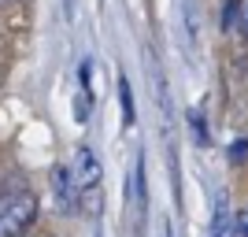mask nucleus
Instances as JSON below:
<instances>
[{"label": "nucleus", "instance_id": "obj_1", "mask_svg": "<svg viewBox=\"0 0 248 237\" xmlns=\"http://www.w3.org/2000/svg\"><path fill=\"white\" fill-rule=\"evenodd\" d=\"M37 219V196L30 189H4L0 193V237H19Z\"/></svg>", "mask_w": 248, "mask_h": 237}, {"label": "nucleus", "instance_id": "obj_2", "mask_svg": "<svg viewBox=\"0 0 248 237\" xmlns=\"http://www.w3.org/2000/svg\"><path fill=\"white\" fill-rule=\"evenodd\" d=\"M230 26L248 41V0H237V8H233V22H230Z\"/></svg>", "mask_w": 248, "mask_h": 237}, {"label": "nucleus", "instance_id": "obj_3", "mask_svg": "<svg viewBox=\"0 0 248 237\" xmlns=\"http://www.w3.org/2000/svg\"><path fill=\"white\" fill-rule=\"evenodd\" d=\"M119 89H123V115H126V126L134 123V100H130V82H119Z\"/></svg>", "mask_w": 248, "mask_h": 237}, {"label": "nucleus", "instance_id": "obj_4", "mask_svg": "<svg viewBox=\"0 0 248 237\" xmlns=\"http://www.w3.org/2000/svg\"><path fill=\"white\" fill-rule=\"evenodd\" d=\"M233 237H248V207L233 219Z\"/></svg>", "mask_w": 248, "mask_h": 237}, {"label": "nucleus", "instance_id": "obj_5", "mask_svg": "<svg viewBox=\"0 0 248 237\" xmlns=\"http://www.w3.org/2000/svg\"><path fill=\"white\" fill-rule=\"evenodd\" d=\"M211 237H230V230H226V215H222V211H218V222H215V234Z\"/></svg>", "mask_w": 248, "mask_h": 237}, {"label": "nucleus", "instance_id": "obj_6", "mask_svg": "<svg viewBox=\"0 0 248 237\" xmlns=\"http://www.w3.org/2000/svg\"><path fill=\"white\" fill-rule=\"evenodd\" d=\"M19 237H52V234H26V230H22V234Z\"/></svg>", "mask_w": 248, "mask_h": 237}, {"label": "nucleus", "instance_id": "obj_7", "mask_svg": "<svg viewBox=\"0 0 248 237\" xmlns=\"http://www.w3.org/2000/svg\"><path fill=\"white\" fill-rule=\"evenodd\" d=\"M8 4H15V0H0V8H8Z\"/></svg>", "mask_w": 248, "mask_h": 237}, {"label": "nucleus", "instance_id": "obj_8", "mask_svg": "<svg viewBox=\"0 0 248 237\" xmlns=\"http://www.w3.org/2000/svg\"><path fill=\"white\" fill-rule=\"evenodd\" d=\"M0 193H4V182H0Z\"/></svg>", "mask_w": 248, "mask_h": 237}]
</instances>
